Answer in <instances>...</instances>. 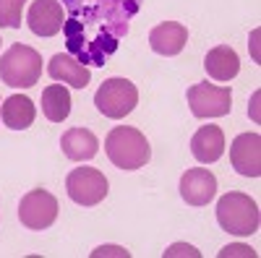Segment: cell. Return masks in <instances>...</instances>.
<instances>
[{
  "label": "cell",
  "instance_id": "13",
  "mask_svg": "<svg viewBox=\"0 0 261 258\" xmlns=\"http://www.w3.org/2000/svg\"><path fill=\"white\" fill-rule=\"evenodd\" d=\"M47 73H50V78L68 83V86H73V89H86V86H89V81H92L89 68L81 66V63H79L76 58H71L68 52L53 55L50 63H47Z\"/></svg>",
  "mask_w": 261,
  "mask_h": 258
},
{
  "label": "cell",
  "instance_id": "10",
  "mask_svg": "<svg viewBox=\"0 0 261 258\" xmlns=\"http://www.w3.org/2000/svg\"><path fill=\"white\" fill-rule=\"evenodd\" d=\"M180 196L188 206H206L217 196V178L204 167H193L180 178Z\"/></svg>",
  "mask_w": 261,
  "mask_h": 258
},
{
  "label": "cell",
  "instance_id": "21",
  "mask_svg": "<svg viewBox=\"0 0 261 258\" xmlns=\"http://www.w3.org/2000/svg\"><path fill=\"white\" fill-rule=\"evenodd\" d=\"M199 255V250H196V248H191V245H172L167 253H165V258H172V255Z\"/></svg>",
  "mask_w": 261,
  "mask_h": 258
},
{
  "label": "cell",
  "instance_id": "6",
  "mask_svg": "<svg viewBox=\"0 0 261 258\" xmlns=\"http://www.w3.org/2000/svg\"><path fill=\"white\" fill-rule=\"evenodd\" d=\"M188 104L196 118H225L232 110V92L230 86H214L209 81L193 83L188 89Z\"/></svg>",
  "mask_w": 261,
  "mask_h": 258
},
{
  "label": "cell",
  "instance_id": "22",
  "mask_svg": "<svg viewBox=\"0 0 261 258\" xmlns=\"http://www.w3.org/2000/svg\"><path fill=\"white\" fill-rule=\"evenodd\" d=\"M105 253H115V255L128 258V250H123V248H99V250H94V258H97V255H105Z\"/></svg>",
  "mask_w": 261,
  "mask_h": 258
},
{
  "label": "cell",
  "instance_id": "2",
  "mask_svg": "<svg viewBox=\"0 0 261 258\" xmlns=\"http://www.w3.org/2000/svg\"><path fill=\"white\" fill-rule=\"evenodd\" d=\"M105 152L118 169H139L149 162L151 146L139 128L118 125L105 138Z\"/></svg>",
  "mask_w": 261,
  "mask_h": 258
},
{
  "label": "cell",
  "instance_id": "4",
  "mask_svg": "<svg viewBox=\"0 0 261 258\" xmlns=\"http://www.w3.org/2000/svg\"><path fill=\"white\" fill-rule=\"evenodd\" d=\"M217 222H220L225 232L246 238V235H253L258 230L261 214L251 196H246L241 190H232L217 201Z\"/></svg>",
  "mask_w": 261,
  "mask_h": 258
},
{
  "label": "cell",
  "instance_id": "11",
  "mask_svg": "<svg viewBox=\"0 0 261 258\" xmlns=\"http://www.w3.org/2000/svg\"><path fill=\"white\" fill-rule=\"evenodd\" d=\"M63 3L60 0H34L27 13V24L37 37H55L63 29Z\"/></svg>",
  "mask_w": 261,
  "mask_h": 258
},
{
  "label": "cell",
  "instance_id": "3",
  "mask_svg": "<svg viewBox=\"0 0 261 258\" xmlns=\"http://www.w3.org/2000/svg\"><path fill=\"white\" fill-rule=\"evenodd\" d=\"M42 76V55L29 45H11L0 55V81L13 89H32Z\"/></svg>",
  "mask_w": 261,
  "mask_h": 258
},
{
  "label": "cell",
  "instance_id": "19",
  "mask_svg": "<svg viewBox=\"0 0 261 258\" xmlns=\"http://www.w3.org/2000/svg\"><path fill=\"white\" fill-rule=\"evenodd\" d=\"M27 0H0V29H18Z\"/></svg>",
  "mask_w": 261,
  "mask_h": 258
},
{
  "label": "cell",
  "instance_id": "15",
  "mask_svg": "<svg viewBox=\"0 0 261 258\" xmlns=\"http://www.w3.org/2000/svg\"><path fill=\"white\" fill-rule=\"evenodd\" d=\"M60 146H63V154L71 162H89L99 152V141L89 128H71V131H65L60 138Z\"/></svg>",
  "mask_w": 261,
  "mask_h": 258
},
{
  "label": "cell",
  "instance_id": "17",
  "mask_svg": "<svg viewBox=\"0 0 261 258\" xmlns=\"http://www.w3.org/2000/svg\"><path fill=\"white\" fill-rule=\"evenodd\" d=\"M0 118H3V123L11 131H27L37 118V107L29 97L11 94L8 99H3V104H0Z\"/></svg>",
  "mask_w": 261,
  "mask_h": 258
},
{
  "label": "cell",
  "instance_id": "8",
  "mask_svg": "<svg viewBox=\"0 0 261 258\" xmlns=\"http://www.w3.org/2000/svg\"><path fill=\"white\" fill-rule=\"evenodd\" d=\"M18 219L27 230H47L58 219V198L42 188L29 190L18 204Z\"/></svg>",
  "mask_w": 261,
  "mask_h": 258
},
{
  "label": "cell",
  "instance_id": "12",
  "mask_svg": "<svg viewBox=\"0 0 261 258\" xmlns=\"http://www.w3.org/2000/svg\"><path fill=\"white\" fill-rule=\"evenodd\" d=\"M186 42H188V29L183 24H178V21H162L160 26L149 32V47L165 58L183 52Z\"/></svg>",
  "mask_w": 261,
  "mask_h": 258
},
{
  "label": "cell",
  "instance_id": "5",
  "mask_svg": "<svg viewBox=\"0 0 261 258\" xmlns=\"http://www.w3.org/2000/svg\"><path fill=\"white\" fill-rule=\"evenodd\" d=\"M94 104L105 118L120 120L134 112V107L139 104V89L128 78H107L94 94Z\"/></svg>",
  "mask_w": 261,
  "mask_h": 258
},
{
  "label": "cell",
  "instance_id": "16",
  "mask_svg": "<svg viewBox=\"0 0 261 258\" xmlns=\"http://www.w3.org/2000/svg\"><path fill=\"white\" fill-rule=\"evenodd\" d=\"M204 71L214 81H230V78L238 76V71H241V58H238V52L227 45L212 47L204 58Z\"/></svg>",
  "mask_w": 261,
  "mask_h": 258
},
{
  "label": "cell",
  "instance_id": "18",
  "mask_svg": "<svg viewBox=\"0 0 261 258\" xmlns=\"http://www.w3.org/2000/svg\"><path fill=\"white\" fill-rule=\"evenodd\" d=\"M42 112L53 123H63L71 115V94L63 83H50L42 92Z\"/></svg>",
  "mask_w": 261,
  "mask_h": 258
},
{
  "label": "cell",
  "instance_id": "9",
  "mask_svg": "<svg viewBox=\"0 0 261 258\" xmlns=\"http://www.w3.org/2000/svg\"><path fill=\"white\" fill-rule=\"evenodd\" d=\"M230 164L243 178L261 175V138H258V133H241L230 144Z\"/></svg>",
  "mask_w": 261,
  "mask_h": 258
},
{
  "label": "cell",
  "instance_id": "7",
  "mask_svg": "<svg viewBox=\"0 0 261 258\" xmlns=\"http://www.w3.org/2000/svg\"><path fill=\"white\" fill-rule=\"evenodd\" d=\"M65 190H68V196L73 204L79 206H97L99 201H105L107 190V178L102 175L99 169L94 167H76L73 172H68V178H65Z\"/></svg>",
  "mask_w": 261,
  "mask_h": 258
},
{
  "label": "cell",
  "instance_id": "20",
  "mask_svg": "<svg viewBox=\"0 0 261 258\" xmlns=\"http://www.w3.org/2000/svg\"><path fill=\"white\" fill-rule=\"evenodd\" d=\"M220 255L222 258H227V255H248V258H256V253L251 248H246V245H227Z\"/></svg>",
  "mask_w": 261,
  "mask_h": 258
},
{
  "label": "cell",
  "instance_id": "1",
  "mask_svg": "<svg viewBox=\"0 0 261 258\" xmlns=\"http://www.w3.org/2000/svg\"><path fill=\"white\" fill-rule=\"evenodd\" d=\"M68 18L63 21L65 50L71 58H81L86 34L94 26L86 66H105V60L118 50L120 37L128 34V18L141 6V0H63Z\"/></svg>",
  "mask_w": 261,
  "mask_h": 258
},
{
  "label": "cell",
  "instance_id": "14",
  "mask_svg": "<svg viewBox=\"0 0 261 258\" xmlns=\"http://www.w3.org/2000/svg\"><path fill=\"white\" fill-rule=\"evenodd\" d=\"M191 154L201 164H212L225 154V133L220 125H204L191 138Z\"/></svg>",
  "mask_w": 261,
  "mask_h": 258
}]
</instances>
